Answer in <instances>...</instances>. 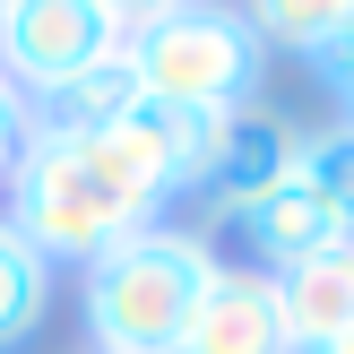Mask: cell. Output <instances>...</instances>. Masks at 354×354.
<instances>
[{"instance_id":"6da1fadb","label":"cell","mask_w":354,"mask_h":354,"mask_svg":"<svg viewBox=\"0 0 354 354\" xmlns=\"http://www.w3.org/2000/svg\"><path fill=\"white\" fill-rule=\"evenodd\" d=\"M216 268L225 259L199 234L138 225L130 242L86 259V328H95V346L104 354H182V328L207 303Z\"/></svg>"},{"instance_id":"7a4b0ae2","label":"cell","mask_w":354,"mask_h":354,"mask_svg":"<svg viewBox=\"0 0 354 354\" xmlns=\"http://www.w3.org/2000/svg\"><path fill=\"white\" fill-rule=\"evenodd\" d=\"M138 69V95L173 104V113H242L259 86V35L242 26V9L225 0H182V9L147 17L138 35H121Z\"/></svg>"},{"instance_id":"3957f363","label":"cell","mask_w":354,"mask_h":354,"mask_svg":"<svg viewBox=\"0 0 354 354\" xmlns=\"http://www.w3.org/2000/svg\"><path fill=\"white\" fill-rule=\"evenodd\" d=\"M121 35L95 0H0V78L26 104H44L52 86H69L78 69L113 61Z\"/></svg>"},{"instance_id":"277c9868","label":"cell","mask_w":354,"mask_h":354,"mask_svg":"<svg viewBox=\"0 0 354 354\" xmlns=\"http://www.w3.org/2000/svg\"><path fill=\"white\" fill-rule=\"evenodd\" d=\"M225 216V234H242L251 242V259H268L277 277L286 268H303V259H320V251H337V242H354L337 216H328L320 199H311V182L303 173H286L277 190H259V199H234V207H216Z\"/></svg>"},{"instance_id":"5b68a950","label":"cell","mask_w":354,"mask_h":354,"mask_svg":"<svg viewBox=\"0 0 354 354\" xmlns=\"http://www.w3.org/2000/svg\"><path fill=\"white\" fill-rule=\"evenodd\" d=\"M182 354H294L268 268H216L207 303L190 311V328H182Z\"/></svg>"},{"instance_id":"8992f818","label":"cell","mask_w":354,"mask_h":354,"mask_svg":"<svg viewBox=\"0 0 354 354\" xmlns=\"http://www.w3.org/2000/svg\"><path fill=\"white\" fill-rule=\"evenodd\" d=\"M268 286H277V311H286L294 354L337 346L346 328H354V242H337V251H320V259H303V268H286V277H268Z\"/></svg>"},{"instance_id":"52a82bcc","label":"cell","mask_w":354,"mask_h":354,"mask_svg":"<svg viewBox=\"0 0 354 354\" xmlns=\"http://www.w3.org/2000/svg\"><path fill=\"white\" fill-rule=\"evenodd\" d=\"M294 156H303V138L286 130L277 113H225V130H216V165H207V190H216V207H234V199H259V190H277L294 173Z\"/></svg>"},{"instance_id":"ba28073f","label":"cell","mask_w":354,"mask_h":354,"mask_svg":"<svg viewBox=\"0 0 354 354\" xmlns=\"http://www.w3.org/2000/svg\"><path fill=\"white\" fill-rule=\"evenodd\" d=\"M138 69H130V52H113V61H95V69H78L69 86H52L44 104H35V130H69V138H95V130H121V121L138 113Z\"/></svg>"},{"instance_id":"9c48e42d","label":"cell","mask_w":354,"mask_h":354,"mask_svg":"<svg viewBox=\"0 0 354 354\" xmlns=\"http://www.w3.org/2000/svg\"><path fill=\"white\" fill-rule=\"evenodd\" d=\"M44 311H52V259L0 225V354L26 346L44 328Z\"/></svg>"},{"instance_id":"30bf717a","label":"cell","mask_w":354,"mask_h":354,"mask_svg":"<svg viewBox=\"0 0 354 354\" xmlns=\"http://www.w3.org/2000/svg\"><path fill=\"white\" fill-rule=\"evenodd\" d=\"M354 17V0H251V17L242 26L259 35V44H286V52H320L328 35H337Z\"/></svg>"},{"instance_id":"8fae6325","label":"cell","mask_w":354,"mask_h":354,"mask_svg":"<svg viewBox=\"0 0 354 354\" xmlns=\"http://www.w3.org/2000/svg\"><path fill=\"white\" fill-rule=\"evenodd\" d=\"M294 173L311 182V199L328 207V216L354 234V130H328V138H303V156H294Z\"/></svg>"},{"instance_id":"7c38bea8","label":"cell","mask_w":354,"mask_h":354,"mask_svg":"<svg viewBox=\"0 0 354 354\" xmlns=\"http://www.w3.org/2000/svg\"><path fill=\"white\" fill-rule=\"evenodd\" d=\"M26 138H35V104L0 78V182H9V165H17V147H26Z\"/></svg>"},{"instance_id":"4fadbf2b","label":"cell","mask_w":354,"mask_h":354,"mask_svg":"<svg viewBox=\"0 0 354 354\" xmlns=\"http://www.w3.org/2000/svg\"><path fill=\"white\" fill-rule=\"evenodd\" d=\"M104 17H113V35H138L147 17H165V9H182V0H95Z\"/></svg>"},{"instance_id":"5bb4252c","label":"cell","mask_w":354,"mask_h":354,"mask_svg":"<svg viewBox=\"0 0 354 354\" xmlns=\"http://www.w3.org/2000/svg\"><path fill=\"white\" fill-rule=\"evenodd\" d=\"M320 354H354V328H346V337H337V346H320Z\"/></svg>"},{"instance_id":"9a60e30c","label":"cell","mask_w":354,"mask_h":354,"mask_svg":"<svg viewBox=\"0 0 354 354\" xmlns=\"http://www.w3.org/2000/svg\"><path fill=\"white\" fill-rule=\"evenodd\" d=\"M86 354H104V346H86Z\"/></svg>"}]
</instances>
